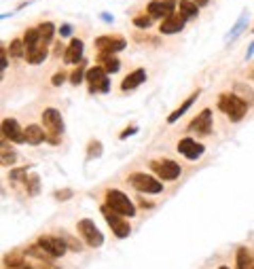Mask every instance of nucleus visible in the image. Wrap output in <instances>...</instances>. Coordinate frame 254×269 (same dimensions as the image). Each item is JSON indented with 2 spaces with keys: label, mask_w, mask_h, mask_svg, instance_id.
<instances>
[{
  "label": "nucleus",
  "mask_w": 254,
  "mask_h": 269,
  "mask_svg": "<svg viewBox=\"0 0 254 269\" xmlns=\"http://www.w3.org/2000/svg\"><path fill=\"white\" fill-rule=\"evenodd\" d=\"M218 108L233 121V123L241 121L248 112V104L235 93H220L218 95Z\"/></svg>",
  "instance_id": "nucleus-1"
},
{
  "label": "nucleus",
  "mask_w": 254,
  "mask_h": 269,
  "mask_svg": "<svg viewBox=\"0 0 254 269\" xmlns=\"http://www.w3.org/2000/svg\"><path fill=\"white\" fill-rule=\"evenodd\" d=\"M42 127L47 132V140L51 144H60L62 134H64V119L62 112L55 111V108H44L42 111Z\"/></svg>",
  "instance_id": "nucleus-2"
},
{
  "label": "nucleus",
  "mask_w": 254,
  "mask_h": 269,
  "mask_svg": "<svg viewBox=\"0 0 254 269\" xmlns=\"http://www.w3.org/2000/svg\"><path fill=\"white\" fill-rule=\"evenodd\" d=\"M106 206L110 210H114L117 214H121V216H127V219H131V216L136 214L133 202L123 193V191H117V189L106 191Z\"/></svg>",
  "instance_id": "nucleus-3"
},
{
  "label": "nucleus",
  "mask_w": 254,
  "mask_h": 269,
  "mask_svg": "<svg viewBox=\"0 0 254 269\" xmlns=\"http://www.w3.org/2000/svg\"><path fill=\"white\" fill-rule=\"evenodd\" d=\"M85 81H87L89 93H108L110 91V79H108V72L100 66L89 68Z\"/></svg>",
  "instance_id": "nucleus-4"
},
{
  "label": "nucleus",
  "mask_w": 254,
  "mask_h": 269,
  "mask_svg": "<svg viewBox=\"0 0 254 269\" xmlns=\"http://www.w3.org/2000/svg\"><path fill=\"white\" fill-rule=\"evenodd\" d=\"M148 168L152 170V174H155L159 180H176L182 172L180 165L176 161H171V159H152L148 163Z\"/></svg>",
  "instance_id": "nucleus-5"
},
{
  "label": "nucleus",
  "mask_w": 254,
  "mask_h": 269,
  "mask_svg": "<svg viewBox=\"0 0 254 269\" xmlns=\"http://www.w3.org/2000/svg\"><path fill=\"white\" fill-rule=\"evenodd\" d=\"M129 184L140 193H161L163 191V184L159 178L155 176H148L144 174V172H133L129 176Z\"/></svg>",
  "instance_id": "nucleus-6"
},
{
  "label": "nucleus",
  "mask_w": 254,
  "mask_h": 269,
  "mask_svg": "<svg viewBox=\"0 0 254 269\" xmlns=\"http://www.w3.org/2000/svg\"><path fill=\"white\" fill-rule=\"evenodd\" d=\"M102 210V214H104V219H106V223H108V227L112 229V233L117 235V238H127V235L131 233V227H129V223L125 221V216H121V214H117L114 210H110L104 203V206L100 208Z\"/></svg>",
  "instance_id": "nucleus-7"
},
{
  "label": "nucleus",
  "mask_w": 254,
  "mask_h": 269,
  "mask_svg": "<svg viewBox=\"0 0 254 269\" xmlns=\"http://www.w3.org/2000/svg\"><path fill=\"white\" fill-rule=\"evenodd\" d=\"M38 246L42 248L44 252L49 254V257H64L68 250V244H66V240L64 238H57V235H41L38 238Z\"/></svg>",
  "instance_id": "nucleus-8"
},
{
  "label": "nucleus",
  "mask_w": 254,
  "mask_h": 269,
  "mask_svg": "<svg viewBox=\"0 0 254 269\" xmlns=\"http://www.w3.org/2000/svg\"><path fill=\"white\" fill-rule=\"evenodd\" d=\"M79 233L83 235L85 244L91 246V248H100L102 244H104V235H102L100 229L93 225V221H89V219H83L79 223Z\"/></svg>",
  "instance_id": "nucleus-9"
},
{
  "label": "nucleus",
  "mask_w": 254,
  "mask_h": 269,
  "mask_svg": "<svg viewBox=\"0 0 254 269\" xmlns=\"http://www.w3.org/2000/svg\"><path fill=\"white\" fill-rule=\"evenodd\" d=\"M146 13L152 19H165L176 13V0H150L148 6H146Z\"/></svg>",
  "instance_id": "nucleus-10"
},
{
  "label": "nucleus",
  "mask_w": 254,
  "mask_h": 269,
  "mask_svg": "<svg viewBox=\"0 0 254 269\" xmlns=\"http://www.w3.org/2000/svg\"><path fill=\"white\" fill-rule=\"evenodd\" d=\"M189 132H195L199 136H210L212 134V111L206 108L189 123Z\"/></svg>",
  "instance_id": "nucleus-11"
},
{
  "label": "nucleus",
  "mask_w": 254,
  "mask_h": 269,
  "mask_svg": "<svg viewBox=\"0 0 254 269\" xmlns=\"http://www.w3.org/2000/svg\"><path fill=\"white\" fill-rule=\"evenodd\" d=\"M125 38L123 36H100L95 38V47L100 49V53H117V51L125 49Z\"/></svg>",
  "instance_id": "nucleus-12"
},
{
  "label": "nucleus",
  "mask_w": 254,
  "mask_h": 269,
  "mask_svg": "<svg viewBox=\"0 0 254 269\" xmlns=\"http://www.w3.org/2000/svg\"><path fill=\"white\" fill-rule=\"evenodd\" d=\"M203 151H206V146L199 144V142H195L193 138H182L180 142H178V153L184 155L187 159H190V161L199 159L203 155Z\"/></svg>",
  "instance_id": "nucleus-13"
},
{
  "label": "nucleus",
  "mask_w": 254,
  "mask_h": 269,
  "mask_svg": "<svg viewBox=\"0 0 254 269\" xmlns=\"http://www.w3.org/2000/svg\"><path fill=\"white\" fill-rule=\"evenodd\" d=\"M2 138L11 140V142H17V144L25 142L23 130H21V125H19L15 119H4L2 121Z\"/></svg>",
  "instance_id": "nucleus-14"
},
{
  "label": "nucleus",
  "mask_w": 254,
  "mask_h": 269,
  "mask_svg": "<svg viewBox=\"0 0 254 269\" xmlns=\"http://www.w3.org/2000/svg\"><path fill=\"white\" fill-rule=\"evenodd\" d=\"M184 23H187V19L182 17V13H174V15L165 17L161 22L159 32H161V34H178V32H182Z\"/></svg>",
  "instance_id": "nucleus-15"
},
{
  "label": "nucleus",
  "mask_w": 254,
  "mask_h": 269,
  "mask_svg": "<svg viewBox=\"0 0 254 269\" xmlns=\"http://www.w3.org/2000/svg\"><path fill=\"white\" fill-rule=\"evenodd\" d=\"M83 41L81 38H72L70 45L66 47V53H64V62L66 64H81L83 62Z\"/></svg>",
  "instance_id": "nucleus-16"
},
{
  "label": "nucleus",
  "mask_w": 254,
  "mask_h": 269,
  "mask_svg": "<svg viewBox=\"0 0 254 269\" xmlns=\"http://www.w3.org/2000/svg\"><path fill=\"white\" fill-rule=\"evenodd\" d=\"M144 81H146V72H144V68L133 70V72L127 74L125 79H123V83H121V91H133V89H138Z\"/></svg>",
  "instance_id": "nucleus-17"
},
{
  "label": "nucleus",
  "mask_w": 254,
  "mask_h": 269,
  "mask_svg": "<svg viewBox=\"0 0 254 269\" xmlns=\"http://www.w3.org/2000/svg\"><path fill=\"white\" fill-rule=\"evenodd\" d=\"M23 136H25V142L36 146L47 140V132H44V127H41V125H28L23 130Z\"/></svg>",
  "instance_id": "nucleus-18"
},
{
  "label": "nucleus",
  "mask_w": 254,
  "mask_h": 269,
  "mask_svg": "<svg viewBox=\"0 0 254 269\" xmlns=\"http://www.w3.org/2000/svg\"><path fill=\"white\" fill-rule=\"evenodd\" d=\"M47 55H49V49H47V45H44V43L36 45V47L25 49V62H28V64H41Z\"/></svg>",
  "instance_id": "nucleus-19"
},
{
  "label": "nucleus",
  "mask_w": 254,
  "mask_h": 269,
  "mask_svg": "<svg viewBox=\"0 0 254 269\" xmlns=\"http://www.w3.org/2000/svg\"><path fill=\"white\" fill-rule=\"evenodd\" d=\"M197 98H199V89H195V93H190V95H189V98H187V100H184V102H182V106H180V108H176V111H174V112H171V114H169V117H168V123H176V121H178V119H180V117H182V114H184V112H187V111H189V108H190V104H193V102H195Z\"/></svg>",
  "instance_id": "nucleus-20"
},
{
  "label": "nucleus",
  "mask_w": 254,
  "mask_h": 269,
  "mask_svg": "<svg viewBox=\"0 0 254 269\" xmlns=\"http://www.w3.org/2000/svg\"><path fill=\"white\" fill-rule=\"evenodd\" d=\"M98 64H100V68H104L106 72H117V70L121 68V62L114 57L112 53H100L98 55Z\"/></svg>",
  "instance_id": "nucleus-21"
},
{
  "label": "nucleus",
  "mask_w": 254,
  "mask_h": 269,
  "mask_svg": "<svg viewBox=\"0 0 254 269\" xmlns=\"http://www.w3.org/2000/svg\"><path fill=\"white\" fill-rule=\"evenodd\" d=\"M235 261H237V269H254V257L248 248H239Z\"/></svg>",
  "instance_id": "nucleus-22"
},
{
  "label": "nucleus",
  "mask_w": 254,
  "mask_h": 269,
  "mask_svg": "<svg viewBox=\"0 0 254 269\" xmlns=\"http://www.w3.org/2000/svg\"><path fill=\"white\" fill-rule=\"evenodd\" d=\"M180 13L184 19H195L197 15H199V6H197L193 0H180Z\"/></svg>",
  "instance_id": "nucleus-23"
},
{
  "label": "nucleus",
  "mask_w": 254,
  "mask_h": 269,
  "mask_svg": "<svg viewBox=\"0 0 254 269\" xmlns=\"http://www.w3.org/2000/svg\"><path fill=\"white\" fill-rule=\"evenodd\" d=\"M87 62L85 60H83L81 64H76V68L72 70V72H70V83H72V85L76 87V85H81V83H83V79H85V76H87Z\"/></svg>",
  "instance_id": "nucleus-24"
},
{
  "label": "nucleus",
  "mask_w": 254,
  "mask_h": 269,
  "mask_svg": "<svg viewBox=\"0 0 254 269\" xmlns=\"http://www.w3.org/2000/svg\"><path fill=\"white\" fill-rule=\"evenodd\" d=\"M233 89H235V95H239V98L244 100L248 106L254 104V93H252V89L248 87V85H244V83H235Z\"/></svg>",
  "instance_id": "nucleus-25"
},
{
  "label": "nucleus",
  "mask_w": 254,
  "mask_h": 269,
  "mask_svg": "<svg viewBox=\"0 0 254 269\" xmlns=\"http://www.w3.org/2000/svg\"><path fill=\"white\" fill-rule=\"evenodd\" d=\"M38 32H41V41L49 47L51 41H53V36H55V25L51 22H44V23L38 25Z\"/></svg>",
  "instance_id": "nucleus-26"
},
{
  "label": "nucleus",
  "mask_w": 254,
  "mask_h": 269,
  "mask_svg": "<svg viewBox=\"0 0 254 269\" xmlns=\"http://www.w3.org/2000/svg\"><path fill=\"white\" fill-rule=\"evenodd\" d=\"M4 263L9 269H21L25 265V257H23V252H11L4 257Z\"/></svg>",
  "instance_id": "nucleus-27"
},
{
  "label": "nucleus",
  "mask_w": 254,
  "mask_h": 269,
  "mask_svg": "<svg viewBox=\"0 0 254 269\" xmlns=\"http://www.w3.org/2000/svg\"><path fill=\"white\" fill-rule=\"evenodd\" d=\"M9 53H11L13 57H25L23 38H15V41H11V45H9Z\"/></svg>",
  "instance_id": "nucleus-28"
},
{
  "label": "nucleus",
  "mask_w": 254,
  "mask_h": 269,
  "mask_svg": "<svg viewBox=\"0 0 254 269\" xmlns=\"http://www.w3.org/2000/svg\"><path fill=\"white\" fill-rule=\"evenodd\" d=\"M25 254H30V257H36L38 261H42V263H47L49 259H53V257H49V254L44 252V250H42V248L38 246V244H36V246H28V250H25Z\"/></svg>",
  "instance_id": "nucleus-29"
},
{
  "label": "nucleus",
  "mask_w": 254,
  "mask_h": 269,
  "mask_svg": "<svg viewBox=\"0 0 254 269\" xmlns=\"http://www.w3.org/2000/svg\"><path fill=\"white\" fill-rule=\"evenodd\" d=\"M38 182H41L38 174H30V178H25V180H23V184L28 187V193L30 195H36L38 193V189H41V187H38Z\"/></svg>",
  "instance_id": "nucleus-30"
},
{
  "label": "nucleus",
  "mask_w": 254,
  "mask_h": 269,
  "mask_svg": "<svg viewBox=\"0 0 254 269\" xmlns=\"http://www.w3.org/2000/svg\"><path fill=\"white\" fill-rule=\"evenodd\" d=\"M150 23H152V17L148 13H140L138 17H133V25H136V28L146 30V28H150Z\"/></svg>",
  "instance_id": "nucleus-31"
},
{
  "label": "nucleus",
  "mask_w": 254,
  "mask_h": 269,
  "mask_svg": "<svg viewBox=\"0 0 254 269\" xmlns=\"http://www.w3.org/2000/svg\"><path fill=\"white\" fill-rule=\"evenodd\" d=\"M87 157L89 159H95V157H100L102 155V142L100 140H91V142H89V146H87Z\"/></svg>",
  "instance_id": "nucleus-32"
},
{
  "label": "nucleus",
  "mask_w": 254,
  "mask_h": 269,
  "mask_svg": "<svg viewBox=\"0 0 254 269\" xmlns=\"http://www.w3.org/2000/svg\"><path fill=\"white\" fill-rule=\"evenodd\" d=\"M13 161H15V153H13L11 149H6V140H4V142H2V165L13 163Z\"/></svg>",
  "instance_id": "nucleus-33"
},
{
  "label": "nucleus",
  "mask_w": 254,
  "mask_h": 269,
  "mask_svg": "<svg viewBox=\"0 0 254 269\" xmlns=\"http://www.w3.org/2000/svg\"><path fill=\"white\" fill-rule=\"evenodd\" d=\"M62 238L66 240V244H68V248H70V250H72V252H81V248H83V246H81V242H79V240L70 238V235H66V233H64Z\"/></svg>",
  "instance_id": "nucleus-34"
},
{
  "label": "nucleus",
  "mask_w": 254,
  "mask_h": 269,
  "mask_svg": "<svg viewBox=\"0 0 254 269\" xmlns=\"http://www.w3.org/2000/svg\"><path fill=\"white\" fill-rule=\"evenodd\" d=\"M9 178L11 180H19V178H28V168H19V170H13L11 174H9Z\"/></svg>",
  "instance_id": "nucleus-35"
},
{
  "label": "nucleus",
  "mask_w": 254,
  "mask_h": 269,
  "mask_svg": "<svg viewBox=\"0 0 254 269\" xmlns=\"http://www.w3.org/2000/svg\"><path fill=\"white\" fill-rule=\"evenodd\" d=\"M70 197H72V191H70V189H66V191H57V193H55V200H60V202L70 200Z\"/></svg>",
  "instance_id": "nucleus-36"
},
{
  "label": "nucleus",
  "mask_w": 254,
  "mask_h": 269,
  "mask_svg": "<svg viewBox=\"0 0 254 269\" xmlns=\"http://www.w3.org/2000/svg\"><path fill=\"white\" fill-rule=\"evenodd\" d=\"M136 132H138V127H136V125H131V127H127V130L121 132V134H119V138H121V140H125L127 136H133Z\"/></svg>",
  "instance_id": "nucleus-37"
},
{
  "label": "nucleus",
  "mask_w": 254,
  "mask_h": 269,
  "mask_svg": "<svg viewBox=\"0 0 254 269\" xmlns=\"http://www.w3.org/2000/svg\"><path fill=\"white\" fill-rule=\"evenodd\" d=\"M64 79H66V72H57V74L53 76V79H51V83H53L55 87H60L62 83H64Z\"/></svg>",
  "instance_id": "nucleus-38"
},
{
  "label": "nucleus",
  "mask_w": 254,
  "mask_h": 269,
  "mask_svg": "<svg viewBox=\"0 0 254 269\" xmlns=\"http://www.w3.org/2000/svg\"><path fill=\"white\" fill-rule=\"evenodd\" d=\"M62 53H66V47H64L62 43H55L53 45V55H62Z\"/></svg>",
  "instance_id": "nucleus-39"
},
{
  "label": "nucleus",
  "mask_w": 254,
  "mask_h": 269,
  "mask_svg": "<svg viewBox=\"0 0 254 269\" xmlns=\"http://www.w3.org/2000/svg\"><path fill=\"white\" fill-rule=\"evenodd\" d=\"M70 34H72V28H70L68 23H64L60 28V36H70Z\"/></svg>",
  "instance_id": "nucleus-40"
},
{
  "label": "nucleus",
  "mask_w": 254,
  "mask_h": 269,
  "mask_svg": "<svg viewBox=\"0 0 254 269\" xmlns=\"http://www.w3.org/2000/svg\"><path fill=\"white\" fill-rule=\"evenodd\" d=\"M244 19H246V17H241V19H239V22H237V25H235V28H233V32H231V38H235V36H237V34H239L241 25H244Z\"/></svg>",
  "instance_id": "nucleus-41"
},
{
  "label": "nucleus",
  "mask_w": 254,
  "mask_h": 269,
  "mask_svg": "<svg viewBox=\"0 0 254 269\" xmlns=\"http://www.w3.org/2000/svg\"><path fill=\"white\" fill-rule=\"evenodd\" d=\"M0 68H6V49L2 47V49H0Z\"/></svg>",
  "instance_id": "nucleus-42"
},
{
  "label": "nucleus",
  "mask_w": 254,
  "mask_h": 269,
  "mask_svg": "<svg viewBox=\"0 0 254 269\" xmlns=\"http://www.w3.org/2000/svg\"><path fill=\"white\" fill-rule=\"evenodd\" d=\"M193 2H195L197 6H206V4L210 2V0H193Z\"/></svg>",
  "instance_id": "nucleus-43"
},
{
  "label": "nucleus",
  "mask_w": 254,
  "mask_h": 269,
  "mask_svg": "<svg viewBox=\"0 0 254 269\" xmlns=\"http://www.w3.org/2000/svg\"><path fill=\"white\" fill-rule=\"evenodd\" d=\"M252 53H254V43L250 45V49H248V53H246V57H252Z\"/></svg>",
  "instance_id": "nucleus-44"
},
{
  "label": "nucleus",
  "mask_w": 254,
  "mask_h": 269,
  "mask_svg": "<svg viewBox=\"0 0 254 269\" xmlns=\"http://www.w3.org/2000/svg\"><path fill=\"white\" fill-rule=\"evenodd\" d=\"M38 269H57V267H53V265H44V263H42V265L38 267Z\"/></svg>",
  "instance_id": "nucleus-45"
},
{
  "label": "nucleus",
  "mask_w": 254,
  "mask_h": 269,
  "mask_svg": "<svg viewBox=\"0 0 254 269\" xmlns=\"http://www.w3.org/2000/svg\"><path fill=\"white\" fill-rule=\"evenodd\" d=\"M218 269H229V267H227V265H220V267H218Z\"/></svg>",
  "instance_id": "nucleus-46"
},
{
  "label": "nucleus",
  "mask_w": 254,
  "mask_h": 269,
  "mask_svg": "<svg viewBox=\"0 0 254 269\" xmlns=\"http://www.w3.org/2000/svg\"><path fill=\"white\" fill-rule=\"evenodd\" d=\"M252 76H254V72H252Z\"/></svg>",
  "instance_id": "nucleus-47"
}]
</instances>
